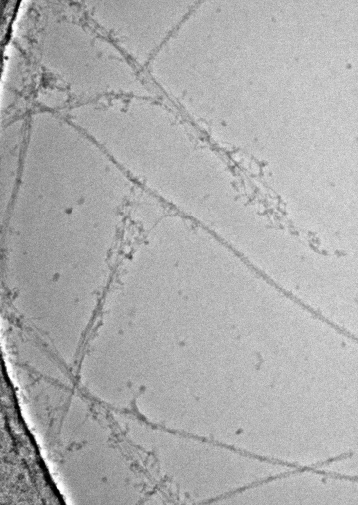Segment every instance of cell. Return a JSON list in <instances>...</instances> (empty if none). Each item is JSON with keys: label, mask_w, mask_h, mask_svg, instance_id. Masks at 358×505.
<instances>
[{"label": "cell", "mask_w": 358, "mask_h": 505, "mask_svg": "<svg viewBox=\"0 0 358 505\" xmlns=\"http://www.w3.org/2000/svg\"><path fill=\"white\" fill-rule=\"evenodd\" d=\"M187 6L165 1L114 2L109 6L108 27L118 47L129 59L147 65Z\"/></svg>", "instance_id": "6da1fadb"}]
</instances>
